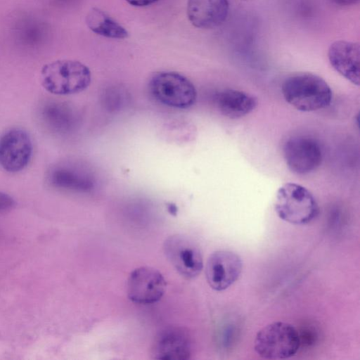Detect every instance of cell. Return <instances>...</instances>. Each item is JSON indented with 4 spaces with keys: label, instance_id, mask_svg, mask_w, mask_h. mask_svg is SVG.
<instances>
[{
    "label": "cell",
    "instance_id": "cell-1",
    "mask_svg": "<svg viewBox=\"0 0 360 360\" xmlns=\"http://www.w3.org/2000/svg\"><path fill=\"white\" fill-rule=\"evenodd\" d=\"M285 100L297 110L312 112L328 107L332 91L321 77L310 72H300L286 78L282 84Z\"/></svg>",
    "mask_w": 360,
    "mask_h": 360
},
{
    "label": "cell",
    "instance_id": "cell-2",
    "mask_svg": "<svg viewBox=\"0 0 360 360\" xmlns=\"http://www.w3.org/2000/svg\"><path fill=\"white\" fill-rule=\"evenodd\" d=\"M40 80L44 89L52 94L72 95L89 87L91 73L89 68L79 61L58 60L42 67Z\"/></svg>",
    "mask_w": 360,
    "mask_h": 360
},
{
    "label": "cell",
    "instance_id": "cell-3",
    "mask_svg": "<svg viewBox=\"0 0 360 360\" xmlns=\"http://www.w3.org/2000/svg\"><path fill=\"white\" fill-rule=\"evenodd\" d=\"M274 208L280 219L295 225L310 223L319 211L312 193L305 187L295 183H286L278 188Z\"/></svg>",
    "mask_w": 360,
    "mask_h": 360
},
{
    "label": "cell",
    "instance_id": "cell-4",
    "mask_svg": "<svg viewBox=\"0 0 360 360\" xmlns=\"http://www.w3.org/2000/svg\"><path fill=\"white\" fill-rule=\"evenodd\" d=\"M300 340L297 330L288 323L276 321L263 327L256 335V353L266 359H284L298 351Z\"/></svg>",
    "mask_w": 360,
    "mask_h": 360
},
{
    "label": "cell",
    "instance_id": "cell-5",
    "mask_svg": "<svg viewBox=\"0 0 360 360\" xmlns=\"http://www.w3.org/2000/svg\"><path fill=\"white\" fill-rule=\"evenodd\" d=\"M149 90L160 103L179 109L192 106L197 98V91L192 82L174 72H159L149 81Z\"/></svg>",
    "mask_w": 360,
    "mask_h": 360
},
{
    "label": "cell",
    "instance_id": "cell-6",
    "mask_svg": "<svg viewBox=\"0 0 360 360\" xmlns=\"http://www.w3.org/2000/svg\"><path fill=\"white\" fill-rule=\"evenodd\" d=\"M164 253L183 277L191 279L198 276L203 268V260L198 246L189 237L174 234L164 242Z\"/></svg>",
    "mask_w": 360,
    "mask_h": 360
},
{
    "label": "cell",
    "instance_id": "cell-7",
    "mask_svg": "<svg viewBox=\"0 0 360 360\" xmlns=\"http://www.w3.org/2000/svg\"><path fill=\"white\" fill-rule=\"evenodd\" d=\"M32 153V141L25 129L12 128L0 136V166L5 171L16 173L23 170Z\"/></svg>",
    "mask_w": 360,
    "mask_h": 360
},
{
    "label": "cell",
    "instance_id": "cell-8",
    "mask_svg": "<svg viewBox=\"0 0 360 360\" xmlns=\"http://www.w3.org/2000/svg\"><path fill=\"white\" fill-rule=\"evenodd\" d=\"M166 285L165 278L158 269L141 266L130 273L127 282V293L134 303L150 304L162 298Z\"/></svg>",
    "mask_w": 360,
    "mask_h": 360
},
{
    "label": "cell",
    "instance_id": "cell-9",
    "mask_svg": "<svg viewBox=\"0 0 360 360\" xmlns=\"http://www.w3.org/2000/svg\"><path fill=\"white\" fill-rule=\"evenodd\" d=\"M319 143L309 136L289 139L283 146V157L289 169L297 174H307L319 167L322 161Z\"/></svg>",
    "mask_w": 360,
    "mask_h": 360
},
{
    "label": "cell",
    "instance_id": "cell-10",
    "mask_svg": "<svg viewBox=\"0 0 360 360\" xmlns=\"http://www.w3.org/2000/svg\"><path fill=\"white\" fill-rule=\"evenodd\" d=\"M192 354V340L188 330L182 326H171L161 330L150 348L153 359L186 360Z\"/></svg>",
    "mask_w": 360,
    "mask_h": 360
},
{
    "label": "cell",
    "instance_id": "cell-11",
    "mask_svg": "<svg viewBox=\"0 0 360 360\" xmlns=\"http://www.w3.org/2000/svg\"><path fill=\"white\" fill-rule=\"evenodd\" d=\"M242 269L241 258L236 253L229 250L215 251L206 262L207 282L214 290H226L238 279Z\"/></svg>",
    "mask_w": 360,
    "mask_h": 360
},
{
    "label": "cell",
    "instance_id": "cell-12",
    "mask_svg": "<svg viewBox=\"0 0 360 360\" xmlns=\"http://www.w3.org/2000/svg\"><path fill=\"white\" fill-rule=\"evenodd\" d=\"M331 66L342 77L359 86L360 82V47L356 42L339 40L333 42L328 52Z\"/></svg>",
    "mask_w": 360,
    "mask_h": 360
},
{
    "label": "cell",
    "instance_id": "cell-13",
    "mask_svg": "<svg viewBox=\"0 0 360 360\" xmlns=\"http://www.w3.org/2000/svg\"><path fill=\"white\" fill-rule=\"evenodd\" d=\"M229 8V0H188L186 12L193 26L212 29L224 23Z\"/></svg>",
    "mask_w": 360,
    "mask_h": 360
},
{
    "label": "cell",
    "instance_id": "cell-14",
    "mask_svg": "<svg viewBox=\"0 0 360 360\" xmlns=\"http://www.w3.org/2000/svg\"><path fill=\"white\" fill-rule=\"evenodd\" d=\"M216 103L221 113L231 119L249 114L257 105L256 99L252 95L231 89L220 91L216 97Z\"/></svg>",
    "mask_w": 360,
    "mask_h": 360
},
{
    "label": "cell",
    "instance_id": "cell-15",
    "mask_svg": "<svg viewBox=\"0 0 360 360\" xmlns=\"http://www.w3.org/2000/svg\"><path fill=\"white\" fill-rule=\"evenodd\" d=\"M75 113L67 104L56 101L46 102L39 110V117L51 132L63 134L70 131L75 121Z\"/></svg>",
    "mask_w": 360,
    "mask_h": 360
},
{
    "label": "cell",
    "instance_id": "cell-16",
    "mask_svg": "<svg viewBox=\"0 0 360 360\" xmlns=\"http://www.w3.org/2000/svg\"><path fill=\"white\" fill-rule=\"evenodd\" d=\"M49 183L54 188L86 191L91 187L89 177L77 168L60 165L52 167L47 175Z\"/></svg>",
    "mask_w": 360,
    "mask_h": 360
},
{
    "label": "cell",
    "instance_id": "cell-17",
    "mask_svg": "<svg viewBox=\"0 0 360 360\" xmlns=\"http://www.w3.org/2000/svg\"><path fill=\"white\" fill-rule=\"evenodd\" d=\"M86 23L93 32L105 37L124 39L129 36L123 26L98 8H92L87 13Z\"/></svg>",
    "mask_w": 360,
    "mask_h": 360
},
{
    "label": "cell",
    "instance_id": "cell-18",
    "mask_svg": "<svg viewBox=\"0 0 360 360\" xmlns=\"http://www.w3.org/2000/svg\"><path fill=\"white\" fill-rule=\"evenodd\" d=\"M15 205V201L11 195L0 192V213L12 209Z\"/></svg>",
    "mask_w": 360,
    "mask_h": 360
},
{
    "label": "cell",
    "instance_id": "cell-19",
    "mask_svg": "<svg viewBox=\"0 0 360 360\" xmlns=\"http://www.w3.org/2000/svg\"><path fill=\"white\" fill-rule=\"evenodd\" d=\"M129 4L134 6H147L151 5L158 0H126Z\"/></svg>",
    "mask_w": 360,
    "mask_h": 360
},
{
    "label": "cell",
    "instance_id": "cell-20",
    "mask_svg": "<svg viewBox=\"0 0 360 360\" xmlns=\"http://www.w3.org/2000/svg\"><path fill=\"white\" fill-rule=\"evenodd\" d=\"M333 4L341 6H352L357 4L359 0H330Z\"/></svg>",
    "mask_w": 360,
    "mask_h": 360
},
{
    "label": "cell",
    "instance_id": "cell-21",
    "mask_svg": "<svg viewBox=\"0 0 360 360\" xmlns=\"http://www.w3.org/2000/svg\"><path fill=\"white\" fill-rule=\"evenodd\" d=\"M169 211L172 214H176V208L175 206L172 205H170L169 207Z\"/></svg>",
    "mask_w": 360,
    "mask_h": 360
}]
</instances>
